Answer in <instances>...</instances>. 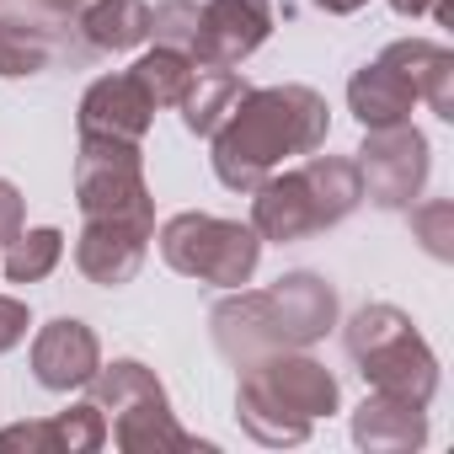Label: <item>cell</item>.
Masks as SVG:
<instances>
[{
    "label": "cell",
    "mask_w": 454,
    "mask_h": 454,
    "mask_svg": "<svg viewBox=\"0 0 454 454\" xmlns=\"http://www.w3.org/2000/svg\"><path fill=\"white\" fill-rule=\"evenodd\" d=\"M332 134V107L316 86H252L214 139V176L231 192H252L289 155H316Z\"/></svg>",
    "instance_id": "obj_1"
},
{
    "label": "cell",
    "mask_w": 454,
    "mask_h": 454,
    "mask_svg": "<svg viewBox=\"0 0 454 454\" xmlns=\"http://www.w3.org/2000/svg\"><path fill=\"white\" fill-rule=\"evenodd\" d=\"M224 358H262L284 348H310L337 326V289L316 273H284L268 289H241L208 316Z\"/></svg>",
    "instance_id": "obj_2"
},
{
    "label": "cell",
    "mask_w": 454,
    "mask_h": 454,
    "mask_svg": "<svg viewBox=\"0 0 454 454\" xmlns=\"http://www.w3.org/2000/svg\"><path fill=\"white\" fill-rule=\"evenodd\" d=\"M337 401H342L337 374L326 364L305 358L300 348H284V353L247 358V374L236 390V417L257 443L294 449L310 438V427L321 417L337 411Z\"/></svg>",
    "instance_id": "obj_3"
},
{
    "label": "cell",
    "mask_w": 454,
    "mask_h": 454,
    "mask_svg": "<svg viewBox=\"0 0 454 454\" xmlns=\"http://www.w3.org/2000/svg\"><path fill=\"white\" fill-rule=\"evenodd\" d=\"M252 231L262 241H305L316 231H332L342 224L358 203H364V176L358 160L348 155H310L300 171H273L252 187Z\"/></svg>",
    "instance_id": "obj_4"
},
{
    "label": "cell",
    "mask_w": 454,
    "mask_h": 454,
    "mask_svg": "<svg viewBox=\"0 0 454 454\" xmlns=\"http://www.w3.org/2000/svg\"><path fill=\"white\" fill-rule=\"evenodd\" d=\"M342 348L358 364V374H364L369 390L401 395V401H417V406H427L438 395V358H433V348L422 342V332L411 326L406 310H395V305H364L348 321Z\"/></svg>",
    "instance_id": "obj_5"
},
{
    "label": "cell",
    "mask_w": 454,
    "mask_h": 454,
    "mask_svg": "<svg viewBox=\"0 0 454 454\" xmlns=\"http://www.w3.org/2000/svg\"><path fill=\"white\" fill-rule=\"evenodd\" d=\"M160 262L171 273L214 284V289H241V284H252V273L262 262V236L241 219L187 208L160 224Z\"/></svg>",
    "instance_id": "obj_6"
},
{
    "label": "cell",
    "mask_w": 454,
    "mask_h": 454,
    "mask_svg": "<svg viewBox=\"0 0 454 454\" xmlns=\"http://www.w3.org/2000/svg\"><path fill=\"white\" fill-rule=\"evenodd\" d=\"M86 385H91V401L102 406V417H113V443L123 454L192 449V433H182V422L171 417V401H166L160 380L139 358H118V364L97 369Z\"/></svg>",
    "instance_id": "obj_7"
},
{
    "label": "cell",
    "mask_w": 454,
    "mask_h": 454,
    "mask_svg": "<svg viewBox=\"0 0 454 454\" xmlns=\"http://www.w3.org/2000/svg\"><path fill=\"white\" fill-rule=\"evenodd\" d=\"M75 203L86 219H134L155 224V198L145 182V155L134 139H81L75 155Z\"/></svg>",
    "instance_id": "obj_8"
},
{
    "label": "cell",
    "mask_w": 454,
    "mask_h": 454,
    "mask_svg": "<svg viewBox=\"0 0 454 454\" xmlns=\"http://www.w3.org/2000/svg\"><path fill=\"white\" fill-rule=\"evenodd\" d=\"M427 134L411 123H385V129H364L358 145V176H364V198H374L380 208H411L427 187Z\"/></svg>",
    "instance_id": "obj_9"
},
{
    "label": "cell",
    "mask_w": 454,
    "mask_h": 454,
    "mask_svg": "<svg viewBox=\"0 0 454 454\" xmlns=\"http://www.w3.org/2000/svg\"><path fill=\"white\" fill-rule=\"evenodd\" d=\"M268 33H273V0H203L192 65L236 70L241 59H252L268 43Z\"/></svg>",
    "instance_id": "obj_10"
},
{
    "label": "cell",
    "mask_w": 454,
    "mask_h": 454,
    "mask_svg": "<svg viewBox=\"0 0 454 454\" xmlns=\"http://www.w3.org/2000/svg\"><path fill=\"white\" fill-rule=\"evenodd\" d=\"M155 224H134V219H86L75 236V268L102 284V289H123L139 278L145 252H150Z\"/></svg>",
    "instance_id": "obj_11"
},
{
    "label": "cell",
    "mask_w": 454,
    "mask_h": 454,
    "mask_svg": "<svg viewBox=\"0 0 454 454\" xmlns=\"http://www.w3.org/2000/svg\"><path fill=\"white\" fill-rule=\"evenodd\" d=\"M150 118H155V102L139 91V81L129 70L91 81L81 97V113H75L81 139H134V145H145Z\"/></svg>",
    "instance_id": "obj_12"
},
{
    "label": "cell",
    "mask_w": 454,
    "mask_h": 454,
    "mask_svg": "<svg viewBox=\"0 0 454 454\" xmlns=\"http://www.w3.org/2000/svg\"><path fill=\"white\" fill-rule=\"evenodd\" d=\"M97 369H102V342H97V332L86 321L59 316L33 337V380L43 390H59V395L81 390Z\"/></svg>",
    "instance_id": "obj_13"
},
{
    "label": "cell",
    "mask_w": 454,
    "mask_h": 454,
    "mask_svg": "<svg viewBox=\"0 0 454 454\" xmlns=\"http://www.w3.org/2000/svg\"><path fill=\"white\" fill-rule=\"evenodd\" d=\"M102 443H107V417L97 401L70 406L59 417H43V422L0 427V449H27V454H91Z\"/></svg>",
    "instance_id": "obj_14"
},
{
    "label": "cell",
    "mask_w": 454,
    "mask_h": 454,
    "mask_svg": "<svg viewBox=\"0 0 454 454\" xmlns=\"http://www.w3.org/2000/svg\"><path fill=\"white\" fill-rule=\"evenodd\" d=\"M353 443L369 449V454H406V449H422V443H427V406L369 390L364 406L353 411Z\"/></svg>",
    "instance_id": "obj_15"
},
{
    "label": "cell",
    "mask_w": 454,
    "mask_h": 454,
    "mask_svg": "<svg viewBox=\"0 0 454 454\" xmlns=\"http://www.w3.org/2000/svg\"><path fill=\"white\" fill-rule=\"evenodd\" d=\"M380 59L395 65V70L411 81L417 102H427L438 118H454V54H449L443 43H433V38H401V43H390Z\"/></svg>",
    "instance_id": "obj_16"
},
{
    "label": "cell",
    "mask_w": 454,
    "mask_h": 454,
    "mask_svg": "<svg viewBox=\"0 0 454 454\" xmlns=\"http://www.w3.org/2000/svg\"><path fill=\"white\" fill-rule=\"evenodd\" d=\"M411 107H417V91H411V81H406L395 65L374 59V65L353 70V81H348V113H353L364 129L411 123Z\"/></svg>",
    "instance_id": "obj_17"
},
{
    "label": "cell",
    "mask_w": 454,
    "mask_h": 454,
    "mask_svg": "<svg viewBox=\"0 0 454 454\" xmlns=\"http://www.w3.org/2000/svg\"><path fill=\"white\" fill-rule=\"evenodd\" d=\"M75 17H81L86 43L102 49V54H123V49H139L150 38V6L145 0H86Z\"/></svg>",
    "instance_id": "obj_18"
},
{
    "label": "cell",
    "mask_w": 454,
    "mask_h": 454,
    "mask_svg": "<svg viewBox=\"0 0 454 454\" xmlns=\"http://www.w3.org/2000/svg\"><path fill=\"white\" fill-rule=\"evenodd\" d=\"M247 91H252V86H247L236 70H208V65H198V75H192L187 97L176 102V107H182V129L208 139L224 118H231V107H236Z\"/></svg>",
    "instance_id": "obj_19"
},
{
    "label": "cell",
    "mask_w": 454,
    "mask_h": 454,
    "mask_svg": "<svg viewBox=\"0 0 454 454\" xmlns=\"http://www.w3.org/2000/svg\"><path fill=\"white\" fill-rule=\"evenodd\" d=\"M134 81H139V91L155 102V107H176L182 97H187V86H192V75H198V65L182 54V49H150V54H139L134 59V70H129Z\"/></svg>",
    "instance_id": "obj_20"
},
{
    "label": "cell",
    "mask_w": 454,
    "mask_h": 454,
    "mask_svg": "<svg viewBox=\"0 0 454 454\" xmlns=\"http://www.w3.org/2000/svg\"><path fill=\"white\" fill-rule=\"evenodd\" d=\"M54 59V38L33 27L27 17H0V81L38 75Z\"/></svg>",
    "instance_id": "obj_21"
},
{
    "label": "cell",
    "mask_w": 454,
    "mask_h": 454,
    "mask_svg": "<svg viewBox=\"0 0 454 454\" xmlns=\"http://www.w3.org/2000/svg\"><path fill=\"white\" fill-rule=\"evenodd\" d=\"M6 257V278L12 284H38L59 268L65 257V236L54 231V224H38V231H17V241L0 252Z\"/></svg>",
    "instance_id": "obj_22"
},
{
    "label": "cell",
    "mask_w": 454,
    "mask_h": 454,
    "mask_svg": "<svg viewBox=\"0 0 454 454\" xmlns=\"http://www.w3.org/2000/svg\"><path fill=\"white\" fill-rule=\"evenodd\" d=\"M150 38L160 49H182L192 59V38H198V0H160L150 12Z\"/></svg>",
    "instance_id": "obj_23"
},
{
    "label": "cell",
    "mask_w": 454,
    "mask_h": 454,
    "mask_svg": "<svg viewBox=\"0 0 454 454\" xmlns=\"http://www.w3.org/2000/svg\"><path fill=\"white\" fill-rule=\"evenodd\" d=\"M449 203H427V208H411V224H417V231H422V241H427V252L433 257H449Z\"/></svg>",
    "instance_id": "obj_24"
},
{
    "label": "cell",
    "mask_w": 454,
    "mask_h": 454,
    "mask_svg": "<svg viewBox=\"0 0 454 454\" xmlns=\"http://www.w3.org/2000/svg\"><path fill=\"white\" fill-rule=\"evenodd\" d=\"M27 326H33L27 305H22V300H12V294H0V353H12V348L27 337Z\"/></svg>",
    "instance_id": "obj_25"
},
{
    "label": "cell",
    "mask_w": 454,
    "mask_h": 454,
    "mask_svg": "<svg viewBox=\"0 0 454 454\" xmlns=\"http://www.w3.org/2000/svg\"><path fill=\"white\" fill-rule=\"evenodd\" d=\"M17 231H22V192H17V182L0 176V252L17 241Z\"/></svg>",
    "instance_id": "obj_26"
},
{
    "label": "cell",
    "mask_w": 454,
    "mask_h": 454,
    "mask_svg": "<svg viewBox=\"0 0 454 454\" xmlns=\"http://www.w3.org/2000/svg\"><path fill=\"white\" fill-rule=\"evenodd\" d=\"M390 12L395 17H438V22H449V0H390Z\"/></svg>",
    "instance_id": "obj_27"
},
{
    "label": "cell",
    "mask_w": 454,
    "mask_h": 454,
    "mask_svg": "<svg viewBox=\"0 0 454 454\" xmlns=\"http://www.w3.org/2000/svg\"><path fill=\"white\" fill-rule=\"evenodd\" d=\"M310 6H321L326 17H353V12H364L369 0H310Z\"/></svg>",
    "instance_id": "obj_28"
},
{
    "label": "cell",
    "mask_w": 454,
    "mask_h": 454,
    "mask_svg": "<svg viewBox=\"0 0 454 454\" xmlns=\"http://www.w3.org/2000/svg\"><path fill=\"white\" fill-rule=\"evenodd\" d=\"M43 6H49V12H54V17H75V12H81V6H86V0H43Z\"/></svg>",
    "instance_id": "obj_29"
}]
</instances>
